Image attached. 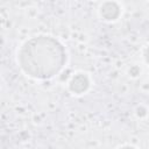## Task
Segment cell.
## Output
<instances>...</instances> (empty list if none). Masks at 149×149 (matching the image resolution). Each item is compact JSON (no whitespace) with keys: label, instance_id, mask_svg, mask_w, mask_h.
I'll use <instances>...</instances> for the list:
<instances>
[{"label":"cell","instance_id":"3","mask_svg":"<svg viewBox=\"0 0 149 149\" xmlns=\"http://www.w3.org/2000/svg\"><path fill=\"white\" fill-rule=\"evenodd\" d=\"M87 87H88V80L83 74H78V76L73 77L71 83H70L71 91L76 92V93H81V92L86 91Z\"/></svg>","mask_w":149,"mask_h":149},{"label":"cell","instance_id":"1","mask_svg":"<svg viewBox=\"0 0 149 149\" xmlns=\"http://www.w3.org/2000/svg\"><path fill=\"white\" fill-rule=\"evenodd\" d=\"M65 59L63 45L49 36L33 37L26 41L19 51L21 69L37 79H47L58 73Z\"/></svg>","mask_w":149,"mask_h":149},{"label":"cell","instance_id":"2","mask_svg":"<svg viewBox=\"0 0 149 149\" xmlns=\"http://www.w3.org/2000/svg\"><path fill=\"white\" fill-rule=\"evenodd\" d=\"M100 13L106 20H114L119 15V7L115 2H105L101 6Z\"/></svg>","mask_w":149,"mask_h":149},{"label":"cell","instance_id":"4","mask_svg":"<svg viewBox=\"0 0 149 149\" xmlns=\"http://www.w3.org/2000/svg\"><path fill=\"white\" fill-rule=\"evenodd\" d=\"M146 58H147V61L149 62V48L147 49V52H146Z\"/></svg>","mask_w":149,"mask_h":149}]
</instances>
